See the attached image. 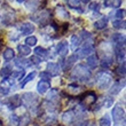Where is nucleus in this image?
I'll return each instance as SVG.
<instances>
[{
  "label": "nucleus",
  "mask_w": 126,
  "mask_h": 126,
  "mask_svg": "<svg viewBox=\"0 0 126 126\" xmlns=\"http://www.w3.org/2000/svg\"><path fill=\"white\" fill-rule=\"evenodd\" d=\"M107 24H108V18L107 17H101L100 20L94 22V28L97 29V30H102V29L107 28Z\"/></svg>",
  "instance_id": "nucleus-18"
},
{
  "label": "nucleus",
  "mask_w": 126,
  "mask_h": 126,
  "mask_svg": "<svg viewBox=\"0 0 126 126\" xmlns=\"http://www.w3.org/2000/svg\"><path fill=\"white\" fill-rule=\"evenodd\" d=\"M56 15L60 20H68L69 18V13L65 10V8L61 5L56 7Z\"/></svg>",
  "instance_id": "nucleus-14"
},
{
  "label": "nucleus",
  "mask_w": 126,
  "mask_h": 126,
  "mask_svg": "<svg viewBox=\"0 0 126 126\" xmlns=\"http://www.w3.org/2000/svg\"><path fill=\"white\" fill-rule=\"evenodd\" d=\"M49 88H50V83L48 80H40L39 83L37 84V91L40 94L46 93Z\"/></svg>",
  "instance_id": "nucleus-11"
},
{
  "label": "nucleus",
  "mask_w": 126,
  "mask_h": 126,
  "mask_svg": "<svg viewBox=\"0 0 126 126\" xmlns=\"http://www.w3.org/2000/svg\"><path fill=\"white\" fill-rule=\"evenodd\" d=\"M112 40L116 45H125V36L122 33H115L112 36Z\"/></svg>",
  "instance_id": "nucleus-20"
},
{
  "label": "nucleus",
  "mask_w": 126,
  "mask_h": 126,
  "mask_svg": "<svg viewBox=\"0 0 126 126\" xmlns=\"http://www.w3.org/2000/svg\"><path fill=\"white\" fill-rule=\"evenodd\" d=\"M93 52H94V46L91 43H86L79 50H77L76 56L77 57H85V56H88V55L92 54Z\"/></svg>",
  "instance_id": "nucleus-6"
},
{
  "label": "nucleus",
  "mask_w": 126,
  "mask_h": 126,
  "mask_svg": "<svg viewBox=\"0 0 126 126\" xmlns=\"http://www.w3.org/2000/svg\"><path fill=\"white\" fill-rule=\"evenodd\" d=\"M124 15H125V9H119V10H117L116 14H115V16H116L117 18H119V20H122V18H123Z\"/></svg>",
  "instance_id": "nucleus-37"
},
{
  "label": "nucleus",
  "mask_w": 126,
  "mask_h": 126,
  "mask_svg": "<svg viewBox=\"0 0 126 126\" xmlns=\"http://www.w3.org/2000/svg\"><path fill=\"white\" fill-rule=\"evenodd\" d=\"M62 119L63 122L65 124H70L71 122H72L73 119H75V113H73V111H66V112L63 113V116H62Z\"/></svg>",
  "instance_id": "nucleus-22"
},
{
  "label": "nucleus",
  "mask_w": 126,
  "mask_h": 126,
  "mask_svg": "<svg viewBox=\"0 0 126 126\" xmlns=\"http://www.w3.org/2000/svg\"><path fill=\"white\" fill-rule=\"evenodd\" d=\"M57 53L60 56H65L68 52H69V46H68V43L66 41H61L59 45H57Z\"/></svg>",
  "instance_id": "nucleus-12"
},
{
  "label": "nucleus",
  "mask_w": 126,
  "mask_h": 126,
  "mask_svg": "<svg viewBox=\"0 0 126 126\" xmlns=\"http://www.w3.org/2000/svg\"><path fill=\"white\" fill-rule=\"evenodd\" d=\"M15 64H16V66H18V68H22V69L32 65V63H31L30 60H25V59H22V57H18V59H16V60H15Z\"/></svg>",
  "instance_id": "nucleus-17"
},
{
  "label": "nucleus",
  "mask_w": 126,
  "mask_h": 126,
  "mask_svg": "<svg viewBox=\"0 0 126 126\" xmlns=\"http://www.w3.org/2000/svg\"><path fill=\"white\" fill-rule=\"evenodd\" d=\"M117 73L122 77L125 76V63H122V64L117 68Z\"/></svg>",
  "instance_id": "nucleus-36"
},
{
  "label": "nucleus",
  "mask_w": 126,
  "mask_h": 126,
  "mask_svg": "<svg viewBox=\"0 0 126 126\" xmlns=\"http://www.w3.org/2000/svg\"><path fill=\"white\" fill-rule=\"evenodd\" d=\"M0 92L2 94H7L9 92V88H7V87H0Z\"/></svg>",
  "instance_id": "nucleus-43"
},
{
  "label": "nucleus",
  "mask_w": 126,
  "mask_h": 126,
  "mask_svg": "<svg viewBox=\"0 0 126 126\" xmlns=\"http://www.w3.org/2000/svg\"><path fill=\"white\" fill-rule=\"evenodd\" d=\"M124 84H125V80H120V81H118V83L113 84V86L111 87V90H110V94L111 95H116V94H118L120 92V90L124 87Z\"/></svg>",
  "instance_id": "nucleus-16"
},
{
  "label": "nucleus",
  "mask_w": 126,
  "mask_h": 126,
  "mask_svg": "<svg viewBox=\"0 0 126 126\" xmlns=\"http://www.w3.org/2000/svg\"><path fill=\"white\" fill-rule=\"evenodd\" d=\"M17 49H18V52H20L22 56H27V55H29L31 53V48L29 46H27V45H18Z\"/></svg>",
  "instance_id": "nucleus-23"
},
{
  "label": "nucleus",
  "mask_w": 126,
  "mask_h": 126,
  "mask_svg": "<svg viewBox=\"0 0 126 126\" xmlns=\"http://www.w3.org/2000/svg\"><path fill=\"white\" fill-rule=\"evenodd\" d=\"M111 63H112V59L109 56H107V57H103V60L101 61V65H102V68L107 69V68H109V66L111 65Z\"/></svg>",
  "instance_id": "nucleus-31"
},
{
  "label": "nucleus",
  "mask_w": 126,
  "mask_h": 126,
  "mask_svg": "<svg viewBox=\"0 0 126 126\" xmlns=\"http://www.w3.org/2000/svg\"><path fill=\"white\" fill-rule=\"evenodd\" d=\"M71 77H72L75 80L86 81V80L90 79L91 71L87 69V68L84 65V64H78V65H76V66H75V69L72 70Z\"/></svg>",
  "instance_id": "nucleus-1"
},
{
  "label": "nucleus",
  "mask_w": 126,
  "mask_h": 126,
  "mask_svg": "<svg viewBox=\"0 0 126 126\" xmlns=\"http://www.w3.org/2000/svg\"><path fill=\"white\" fill-rule=\"evenodd\" d=\"M76 59H78V57L76 56V54H75V55H72V56H70L69 59L65 61V65H64V69H66V68H70V66H71L73 63H75V60H76Z\"/></svg>",
  "instance_id": "nucleus-34"
},
{
  "label": "nucleus",
  "mask_w": 126,
  "mask_h": 126,
  "mask_svg": "<svg viewBox=\"0 0 126 126\" xmlns=\"http://www.w3.org/2000/svg\"><path fill=\"white\" fill-rule=\"evenodd\" d=\"M18 124H20V119L15 115H13L9 119V126H18Z\"/></svg>",
  "instance_id": "nucleus-35"
},
{
  "label": "nucleus",
  "mask_w": 126,
  "mask_h": 126,
  "mask_svg": "<svg viewBox=\"0 0 126 126\" xmlns=\"http://www.w3.org/2000/svg\"><path fill=\"white\" fill-rule=\"evenodd\" d=\"M70 40H71V47H72V49H76L77 47L80 45V38L79 37H77L76 34L71 37V39Z\"/></svg>",
  "instance_id": "nucleus-28"
},
{
  "label": "nucleus",
  "mask_w": 126,
  "mask_h": 126,
  "mask_svg": "<svg viewBox=\"0 0 126 126\" xmlns=\"http://www.w3.org/2000/svg\"><path fill=\"white\" fill-rule=\"evenodd\" d=\"M86 63L90 68H93V69L96 68L97 64H99V57H97V55H96V54H92V55H90V56L87 57Z\"/></svg>",
  "instance_id": "nucleus-15"
},
{
  "label": "nucleus",
  "mask_w": 126,
  "mask_h": 126,
  "mask_svg": "<svg viewBox=\"0 0 126 126\" xmlns=\"http://www.w3.org/2000/svg\"><path fill=\"white\" fill-rule=\"evenodd\" d=\"M68 5L71 8H75V9H78L79 12H81V9L79 8L80 6V1L79 0H68Z\"/></svg>",
  "instance_id": "nucleus-29"
},
{
  "label": "nucleus",
  "mask_w": 126,
  "mask_h": 126,
  "mask_svg": "<svg viewBox=\"0 0 126 126\" xmlns=\"http://www.w3.org/2000/svg\"><path fill=\"white\" fill-rule=\"evenodd\" d=\"M96 100H97V97H96V94L94 93V92H87V93H85L81 97H80L81 104L85 107L93 106L94 103L96 102Z\"/></svg>",
  "instance_id": "nucleus-5"
},
{
  "label": "nucleus",
  "mask_w": 126,
  "mask_h": 126,
  "mask_svg": "<svg viewBox=\"0 0 126 126\" xmlns=\"http://www.w3.org/2000/svg\"><path fill=\"white\" fill-rule=\"evenodd\" d=\"M80 1H81V2H84V3H88L91 0H80Z\"/></svg>",
  "instance_id": "nucleus-44"
},
{
  "label": "nucleus",
  "mask_w": 126,
  "mask_h": 126,
  "mask_svg": "<svg viewBox=\"0 0 126 126\" xmlns=\"http://www.w3.org/2000/svg\"><path fill=\"white\" fill-rule=\"evenodd\" d=\"M0 126H2V122H1V119H0Z\"/></svg>",
  "instance_id": "nucleus-45"
},
{
  "label": "nucleus",
  "mask_w": 126,
  "mask_h": 126,
  "mask_svg": "<svg viewBox=\"0 0 126 126\" xmlns=\"http://www.w3.org/2000/svg\"><path fill=\"white\" fill-rule=\"evenodd\" d=\"M120 5H122V0H106V1H104V7L118 8Z\"/></svg>",
  "instance_id": "nucleus-24"
},
{
  "label": "nucleus",
  "mask_w": 126,
  "mask_h": 126,
  "mask_svg": "<svg viewBox=\"0 0 126 126\" xmlns=\"http://www.w3.org/2000/svg\"><path fill=\"white\" fill-rule=\"evenodd\" d=\"M116 59L118 62L125 63V45H116Z\"/></svg>",
  "instance_id": "nucleus-9"
},
{
  "label": "nucleus",
  "mask_w": 126,
  "mask_h": 126,
  "mask_svg": "<svg viewBox=\"0 0 126 126\" xmlns=\"http://www.w3.org/2000/svg\"><path fill=\"white\" fill-rule=\"evenodd\" d=\"M80 37H81V38H84V39H88V38H91V33L88 32V31L83 30L81 32H80Z\"/></svg>",
  "instance_id": "nucleus-39"
},
{
  "label": "nucleus",
  "mask_w": 126,
  "mask_h": 126,
  "mask_svg": "<svg viewBox=\"0 0 126 126\" xmlns=\"http://www.w3.org/2000/svg\"><path fill=\"white\" fill-rule=\"evenodd\" d=\"M25 43H27V46H34L37 44V38L34 36H30L28 37L27 39H25Z\"/></svg>",
  "instance_id": "nucleus-33"
},
{
  "label": "nucleus",
  "mask_w": 126,
  "mask_h": 126,
  "mask_svg": "<svg viewBox=\"0 0 126 126\" xmlns=\"http://www.w3.org/2000/svg\"><path fill=\"white\" fill-rule=\"evenodd\" d=\"M36 75H37L36 71H32L31 73H29V75H28V76L25 77V78H24L23 80H22V83H21V87H24L28 83H29V81H31V80H32L33 78L36 77Z\"/></svg>",
  "instance_id": "nucleus-26"
},
{
  "label": "nucleus",
  "mask_w": 126,
  "mask_h": 126,
  "mask_svg": "<svg viewBox=\"0 0 126 126\" xmlns=\"http://www.w3.org/2000/svg\"><path fill=\"white\" fill-rule=\"evenodd\" d=\"M40 77L43 78L41 80H47V79H49V75H48V73H46V72H41V73H40Z\"/></svg>",
  "instance_id": "nucleus-42"
},
{
  "label": "nucleus",
  "mask_w": 126,
  "mask_h": 126,
  "mask_svg": "<svg viewBox=\"0 0 126 126\" xmlns=\"http://www.w3.org/2000/svg\"><path fill=\"white\" fill-rule=\"evenodd\" d=\"M30 61H31V63H32V64H39V63L41 62V59H39L38 56H32L30 59Z\"/></svg>",
  "instance_id": "nucleus-40"
},
{
  "label": "nucleus",
  "mask_w": 126,
  "mask_h": 126,
  "mask_svg": "<svg viewBox=\"0 0 126 126\" xmlns=\"http://www.w3.org/2000/svg\"><path fill=\"white\" fill-rule=\"evenodd\" d=\"M34 54H36V56H38L39 59H46L48 56V52L47 49H45L44 47H36L34 48Z\"/></svg>",
  "instance_id": "nucleus-19"
},
{
  "label": "nucleus",
  "mask_w": 126,
  "mask_h": 126,
  "mask_svg": "<svg viewBox=\"0 0 126 126\" xmlns=\"http://www.w3.org/2000/svg\"><path fill=\"white\" fill-rule=\"evenodd\" d=\"M111 80H112V77L110 76L109 73L107 72L100 73L99 77H97V87L100 90H104L111 84Z\"/></svg>",
  "instance_id": "nucleus-4"
},
{
  "label": "nucleus",
  "mask_w": 126,
  "mask_h": 126,
  "mask_svg": "<svg viewBox=\"0 0 126 126\" xmlns=\"http://www.w3.org/2000/svg\"><path fill=\"white\" fill-rule=\"evenodd\" d=\"M91 9H93V10H99L100 9V6H99V3L97 2H92L91 3V6H90Z\"/></svg>",
  "instance_id": "nucleus-41"
},
{
  "label": "nucleus",
  "mask_w": 126,
  "mask_h": 126,
  "mask_svg": "<svg viewBox=\"0 0 126 126\" xmlns=\"http://www.w3.org/2000/svg\"><path fill=\"white\" fill-rule=\"evenodd\" d=\"M3 60H6V61H10V60H13L14 56H15V52H14L13 48H6V49L3 50Z\"/></svg>",
  "instance_id": "nucleus-21"
},
{
  "label": "nucleus",
  "mask_w": 126,
  "mask_h": 126,
  "mask_svg": "<svg viewBox=\"0 0 126 126\" xmlns=\"http://www.w3.org/2000/svg\"><path fill=\"white\" fill-rule=\"evenodd\" d=\"M17 1H18V2H22V1H24V0H17Z\"/></svg>",
  "instance_id": "nucleus-46"
},
{
  "label": "nucleus",
  "mask_w": 126,
  "mask_h": 126,
  "mask_svg": "<svg viewBox=\"0 0 126 126\" xmlns=\"http://www.w3.org/2000/svg\"><path fill=\"white\" fill-rule=\"evenodd\" d=\"M21 104V97L18 95H15L10 99V109H14V108H17V107Z\"/></svg>",
  "instance_id": "nucleus-25"
},
{
  "label": "nucleus",
  "mask_w": 126,
  "mask_h": 126,
  "mask_svg": "<svg viewBox=\"0 0 126 126\" xmlns=\"http://www.w3.org/2000/svg\"><path fill=\"white\" fill-rule=\"evenodd\" d=\"M45 5H46V0H28L25 2V7L29 10H37Z\"/></svg>",
  "instance_id": "nucleus-7"
},
{
  "label": "nucleus",
  "mask_w": 126,
  "mask_h": 126,
  "mask_svg": "<svg viewBox=\"0 0 126 126\" xmlns=\"http://www.w3.org/2000/svg\"><path fill=\"white\" fill-rule=\"evenodd\" d=\"M1 75H2L5 78H7L8 76H10V75H12V71L9 70V68H3L2 71H1Z\"/></svg>",
  "instance_id": "nucleus-38"
},
{
  "label": "nucleus",
  "mask_w": 126,
  "mask_h": 126,
  "mask_svg": "<svg viewBox=\"0 0 126 126\" xmlns=\"http://www.w3.org/2000/svg\"><path fill=\"white\" fill-rule=\"evenodd\" d=\"M20 30L22 34H30L34 31V25L31 23H22L20 25Z\"/></svg>",
  "instance_id": "nucleus-13"
},
{
  "label": "nucleus",
  "mask_w": 126,
  "mask_h": 126,
  "mask_svg": "<svg viewBox=\"0 0 126 126\" xmlns=\"http://www.w3.org/2000/svg\"><path fill=\"white\" fill-rule=\"evenodd\" d=\"M110 125H111V122H110V118L108 117V115L103 116L100 119V126H110Z\"/></svg>",
  "instance_id": "nucleus-32"
},
{
  "label": "nucleus",
  "mask_w": 126,
  "mask_h": 126,
  "mask_svg": "<svg viewBox=\"0 0 126 126\" xmlns=\"http://www.w3.org/2000/svg\"><path fill=\"white\" fill-rule=\"evenodd\" d=\"M49 17H50V14L48 10H43L41 13L39 14H34L32 16H30V20L36 22L38 24H41V25H45L46 23H48L49 21Z\"/></svg>",
  "instance_id": "nucleus-3"
},
{
  "label": "nucleus",
  "mask_w": 126,
  "mask_h": 126,
  "mask_svg": "<svg viewBox=\"0 0 126 126\" xmlns=\"http://www.w3.org/2000/svg\"><path fill=\"white\" fill-rule=\"evenodd\" d=\"M125 21L124 20H117V21H113L112 22V27L116 28V29H125Z\"/></svg>",
  "instance_id": "nucleus-30"
},
{
  "label": "nucleus",
  "mask_w": 126,
  "mask_h": 126,
  "mask_svg": "<svg viewBox=\"0 0 126 126\" xmlns=\"http://www.w3.org/2000/svg\"><path fill=\"white\" fill-rule=\"evenodd\" d=\"M47 72L49 76H57V75H60L61 72V68L60 65L57 64V63H53V62H49L47 64Z\"/></svg>",
  "instance_id": "nucleus-8"
},
{
  "label": "nucleus",
  "mask_w": 126,
  "mask_h": 126,
  "mask_svg": "<svg viewBox=\"0 0 126 126\" xmlns=\"http://www.w3.org/2000/svg\"><path fill=\"white\" fill-rule=\"evenodd\" d=\"M66 91L71 94H77L80 91V87L78 86L77 84H70V85H68V87H66Z\"/></svg>",
  "instance_id": "nucleus-27"
},
{
  "label": "nucleus",
  "mask_w": 126,
  "mask_h": 126,
  "mask_svg": "<svg viewBox=\"0 0 126 126\" xmlns=\"http://www.w3.org/2000/svg\"><path fill=\"white\" fill-rule=\"evenodd\" d=\"M112 119L115 126H125V110L120 106L113 107L112 109Z\"/></svg>",
  "instance_id": "nucleus-2"
},
{
  "label": "nucleus",
  "mask_w": 126,
  "mask_h": 126,
  "mask_svg": "<svg viewBox=\"0 0 126 126\" xmlns=\"http://www.w3.org/2000/svg\"><path fill=\"white\" fill-rule=\"evenodd\" d=\"M36 101H37V97L33 93H25L21 97V102H23L28 107H30L31 104H33Z\"/></svg>",
  "instance_id": "nucleus-10"
}]
</instances>
